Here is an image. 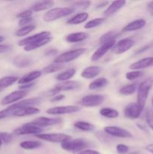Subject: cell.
<instances>
[{
	"label": "cell",
	"instance_id": "14",
	"mask_svg": "<svg viewBox=\"0 0 153 154\" xmlns=\"http://www.w3.org/2000/svg\"><path fill=\"white\" fill-rule=\"evenodd\" d=\"M51 36V32L49 31H44L40 32L34 34L33 35L28 36V37L22 39V40L18 42V45L20 47H25L26 45H29V44L34 43V42H37V41L40 40V39L44 38H47Z\"/></svg>",
	"mask_w": 153,
	"mask_h": 154
},
{
	"label": "cell",
	"instance_id": "12",
	"mask_svg": "<svg viewBox=\"0 0 153 154\" xmlns=\"http://www.w3.org/2000/svg\"><path fill=\"white\" fill-rule=\"evenodd\" d=\"M27 94H28V92L26 90H16V91L12 92L2 99L1 105H7L10 104L13 105L22 100L25 96H26Z\"/></svg>",
	"mask_w": 153,
	"mask_h": 154
},
{
	"label": "cell",
	"instance_id": "10",
	"mask_svg": "<svg viewBox=\"0 0 153 154\" xmlns=\"http://www.w3.org/2000/svg\"><path fill=\"white\" fill-rule=\"evenodd\" d=\"M80 108L76 105H65V106H57L46 110V114L50 115H63V114H74L79 112Z\"/></svg>",
	"mask_w": 153,
	"mask_h": 154
},
{
	"label": "cell",
	"instance_id": "22",
	"mask_svg": "<svg viewBox=\"0 0 153 154\" xmlns=\"http://www.w3.org/2000/svg\"><path fill=\"white\" fill-rule=\"evenodd\" d=\"M88 33L85 32H73L68 35L65 37V41L68 43H78V42H83L88 38Z\"/></svg>",
	"mask_w": 153,
	"mask_h": 154
},
{
	"label": "cell",
	"instance_id": "32",
	"mask_svg": "<svg viewBox=\"0 0 153 154\" xmlns=\"http://www.w3.org/2000/svg\"><path fill=\"white\" fill-rule=\"evenodd\" d=\"M100 114L103 117L110 119H115L119 116V113L117 110L112 108H103L100 110Z\"/></svg>",
	"mask_w": 153,
	"mask_h": 154
},
{
	"label": "cell",
	"instance_id": "36",
	"mask_svg": "<svg viewBox=\"0 0 153 154\" xmlns=\"http://www.w3.org/2000/svg\"><path fill=\"white\" fill-rule=\"evenodd\" d=\"M34 29H35V26L33 25V24L21 27L20 29L16 30V32H15V35L16 37H22V36L27 35L30 32H32Z\"/></svg>",
	"mask_w": 153,
	"mask_h": 154
},
{
	"label": "cell",
	"instance_id": "6",
	"mask_svg": "<svg viewBox=\"0 0 153 154\" xmlns=\"http://www.w3.org/2000/svg\"><path fill=\"white\" fill-rule=\"evenodd\" d=\"M36 138L51 143H62L71 139V137L64 133H41L34 135Z\"/></svg>",
	"mask_w": 153,
	"mask_h": 154
},
{
	"label": "cell",
	"instance_id": "45",
	"mask_svg": "<svg viewBox=\"0 0 153 154\" xmlns=\"http://www.w3.org/2000/svg\"><path fill=\"white\" fill-rule=\"evenodd\" d=\"M33 20L32 17H28V18H24V19H20L18 22V25L20 26H25L29 25L30 23Z\"/></svg>",
	"mask_w": 153,
	"mask_h": 154
},
{
	"label": "cell",
	"instance_id": "39",
	"mask_svg": "<svg viewBox=\"0 0 153 154\" xmlns=\"http://www.w3.org/2000/svg\"><path fill=\"white\" fill-rule=\"evenodd\" d=\"M62 64H58V63H52V64L49 65V66H46L44 69H43V72L45 74H52L54 72H56L60 71L61 69H63Z\"/></svg>",
	"mask_w": 153,
	"mask_h": 154
},
{
	"label": "cell",
	"instance_id": "46",
	"mask_svg": "<svg viewBox=\"0 0 153 154\" xmlns=\"http://www.w3.org/2000/svg\"><path fill=\"white\" fill-rule=\"evenodd\" d=\"M65 98V96L63 94H57L56 96H54L51 99V102H58V101H61L62 99H64Z\"/></svg>",
	"mask_w": 153,
	"mask_h": 154
},
{
	"label": "cell",
	"instance_id": "17",
	"mask_svg": "<svg viewBox=\"0 0 153 154\" xmlns=\"http://www.w3.org/2000/svg\"><path fill=\"white\" fill-rule=\"evenodd\" d=\"M153 66V57H146V58L141 59L135 63H132L129 66V69L132 71H141L142 69H146Z\"/></svg>",
	"mask_w": 153,
	"mask_h": 154
},
{
	"label": "cell",
	"instance_id": "58",
	"mask_svg": "<svg viewBox=\"0 0 153 154\" xmlns=\"http://www.w3.org/2000/svg\"><path fill=\"white\" fill-rule=\"evenodd\" d=\"M151 14L152 15V16H153V11H152V12H151Z\"/></svg>",
	"mask_w": 153,
	"mask_h": 154
},
{
	"label": "cell",
	"instance_id": "53",
	"mask_svg": "<svg viewBox=\"0 0 153 154\" xmlns=\"http://www.w3.org/2000/svg\"><path fill=\"white\" fill-rule=\"evenodd\" d=\"M146 150L147 151L149 152V153L153 154V144H148V145L146 147Z\"/></svg>",
	"mask_w": 153,
	"mask_h": 154
},
{
	"label": "cell",
	"instance_id": "34",
	"mask_svg": "<svg viewBox=\"0 0 153 154\" xmlns=\"http://www.w3.org/2000/svg\"><path fill=\"white\" fill-rule=\"evenodd\" d=\"M74 126L79 130L83 132H92L94 129V126L92 123L85 121H76L75 122Z\"/></svg>",
	"mask_w": 153,
	"mask_h": 154
},
{
	"label": "cell",
	"instance_id": "49",
	"mask_svg": "<svg viewBox=\"0 0 153 154\" xmlns=\"http://www.w3.org/2000/svg\"><path fill=\"white\" fill-rule=\"evenodd\" d=\"M34 85V83H31V84H21L19 86V89H20V90H28V89L31 88Z\"/></svg>",
	"mask_w": 153,
	"mask_h": 154
},
{
	"label": "cell",
	"instance_id": "35",
	"mask_svg": "<svg viewBox=\"0 0 153 154\" xmlns=\"http://www.w3.org/2000/svg\"><path fill=\"white\" fill-rule=\"evenodd\" d=\"M118 35V32L111 30V31H109L107 32L104 33V35H102L101 37L100 38V42L102 45L110 42H113V41H115V39L116 38Z\"/></svg>",
	"mask_w": 153,
	"mask_h": 154
},
{
	"label": "cell",
	"instance_id": "9",
	"mask_svg": "<svg viewBox=\"0 0 153 154\" xmlns=\"http://www.w3.org/2000/svg\"><path fill=\"white\" fill-rule=\"evenodd\" d=\"M104 96L100 94L87 95L80 100L79 103L83 107H97L104 101Z\"/></svg>",
	"mask_w": 153,
	"mask_h": 154
},
{
	"label": "cell",
	"instance_id": "21",
	"mask_svg": "<svg viewBox=\"0 0 153 154\" xmlns=\"http://www.w3.org/2000/svg\"><path fill=\"white\" fill-rule=\"evenodd\" d=\"M101 69L99 66H92L85 68L81 72V77L85 79H92L100 75Z\"/></svg>",
	"mask_w": 153,
	"mask_h": 154
},
{
	"label": "cell",
	"instance_id": "13",
	"mask_svg": "<svg viewBox=\"0 0 153 154\" xmlns=\"http://www.w3.org/2000/svg\"><path fill=\"white\" fill-rule=\"evenodd\" d=\"M116 44L115 41L113 42H110L107 43L103 44L101 46L99 47L94 53H93L92 56L91 57V60L92 62H96L98 61L99 60L102 58L110 50H111L112 48V47L114 46V45Z\"/></svg>",
	"mask_w": 153,
	"mask_h": 154
},
{
	"label": "cell",
	"instance_id": "51",
	"mask_svg": "<svg viewBox=\"0 0 153 154\" xmlns=\"http://www.w3.org/2000/svg\"><path fill=\"white\" fill-rule=\"evenodd\" d=\"M58 54V51L56 49H50L48 51H46L45 53V55L46 56H52V55H55V54Z\"/></svg>",
	"mask_w": 153,
	"mask_h": 154
},
{
	"label": "cell",
	"instance_id": "7",
	"mask_svg": "<svg viewBox=\"0 0 153 154\" xmlns=\"http://www.w3.org/2000/svg\"><path fill=\"white\" fill-rule=\"evenodd\" d=\"M42 132H43V129L41 128L34 126L31 122H29V123H25L20 127L15 129L13 131V134L16 135H38V134H41Z\"/></svg>",
	"mask_w": 153,
	"mask_h": 154
},
{
	"label": "cell",
	"instance_id": "54",
	"mask_svg": "<svg viewBox=\"0 0 153 154\" xmlns=\"http://www.w3.org/2000/svg\"><path fill=\"white\" fill-rule=\"evenodd\" d=\"M136 126H137V127L139 128V129H140L142 131H144V132H147L146 127L144 125L140 124V123H137V124H136Z\"/></svg>",
	"mask_w": 153,
	"mask_h": 154
},
{
	"label": "cell",
	"instance_id": "47",
	"mask_svg": "<svg viewBox=\"0 0 153 154\" xmlns=\"http://www.w3.org/2000/svg\"><path fill=\"white\" fill-rule=\"evenodd\" d=\"M76 154H100L98 151L94 150H92V149H86V150H82V151L80 152V153Z\"/></svg>",
	"mask_w": 153,
	"mask_h": 154
},
{
	"label": "cell",
	"instance_id": "43",
	"mask_svg": "<svg viewBox=\"0 0 153 154\" xmlns=\"http://www.w3.org/2000/svg\"><path fill=\"white\" fill-rule=\"evenodd\" d=\"M32 14H33L32 11H31L30 9H28V10L22 11L20 12L19 14H16V17L19 18L20 20L24 19V18L32 17Z\"/></svg>",
	"mask_w": 153,
	"mask_h": 154
},
{
	"label": "cell",
	"instance_id": "50",
	"mask_svg": "<svg viewBox=\"0 0 153 154\" xmlns=\"http://www.w3.org/2000/svg\"><path fill=\"white\" fill-rule=\"evenodd\" d=\"M10 114H9L8 111H6V108L5 109L2 110V111H0V120H2V119H4V118H6V117H9Z\"/></svg>",
	"mask_w": 153,
	"mask_h": 154
},
{
	"label": "cell",
	"instance_id": "59",
	"mask_svg": "<svg viewBox=\"0 0 153 154\" xmlns=\"http://www.w3.org/2000/svg\"><path fill=\"white\" fill-rule=\"evenodd\" d=\"M0 147H1V145H0Z\"/></svg>",
	"mask_w": 153,
	"mask_h": 154
},
{
	"label": "cell",
	"instance_id": "8",
	"mask_svg": "<svg viewBox=\"0 0 153 154\" xmlns=\"http://www.w3.org/2000/svg\"><path fill=\"white\" fill-rule=\"evenodd\" d=\"M134 45V40L130 38H124L118 41V42H116L114 46L111 49V51L115 54H122L129 51L130 48H133Z\"/></svg>",
	"mask_w": 153,
	"mask_h": 154
},
{
	"label": "cell",
	"instance_id": "41",
	"mask_svg": "<svg viewBox=\"0 0 153 154\" xmlns=\"http://www.w3.org/2000/svg\"><path fill=\"white\" fill-rule=\"evenodd\" d=\"M13 140L12 135L8 132H0V145L8 144L10 143Z\"/></svg>",
	"mask_w": 153,
	"mask_h": 154
},
{
	"label": "cell",
	"instance_id": "30",
	"mask_svg": "<svg viewBox=\"0 0 153 154\" xmlns=\"http://www.w3.org/2000/svg\"><path fill=\"white\" fill-rule=\"evenodd\" d=\"M18 81L17 77L4 76L0 78V90L10 87Z\"/></svg>",
	"mask_w": 153,
	"mask_h": 154
},
{
	"label": "cell",
	"instance_id": "1",
	"mask_svg": "<svg viewBox=\"0 0 153 154\" xmlns=\"http://www.w3.org/2000/svg\"><path fill=\"white\" fill-rule=\"evenodd\" d=\"M153 87V77H149L144 80L137 88V102L140 108L143 111L145 108L146 102L148 99L150 90Z\"/></svg>",
	"mask_w": 153,
	"mask_h": 154
},
{
	"label": "cell",
	"instance_id": "40",
	"mask_svg": "<svg viewBox=\"0 0 153 154\" xmlns=\"http://www.w3.org/2000/svg\"><path fill=\"white\" fill-rule=\"evenodd\" d=\"M142 75H143V72L142 71H130L125 74V78L128 81H134Z\"/></svg>",
	"mask_w": 153,
	"mask_h": 154
},
{
	"label": "cell",
	"instance_id": "29",
	"mask_svg": "<svg viewBox=\"0 0 153 154\" xmlns=\"http://www.w3.org/2000/svg\"><path fill=\"white\" fill-rule=\"evenodd\" d=\"M75 73H76V70L75 69H68L65 70L64 72H62V73L58 74L56 76V79L57 81H60V82H64V81H70V78H73L74 76Z\"/></svg>",
	"mask_w": 153,
	"mask_h": 154
},
{
	"label": "cell",
	"instance_id": "38",
	"mask_svg": "<svg viewBox=\"0 0 153 154\" xmlns=\"http://www.w3.org/2000/svg\"><path fill=\"white\" fill-rule=\"evenodd\" d=\"M105 21V18L104 17H98L95 18V19H93L89 20L88 22H87L86 23L84 26V28L86 29H90L96 28V27L99 26L101 24L104 23V22Z\"/></svg>",
	"mask_w": 153,
	"mask_h": 154
},
{
	"label": "cell",
	"instance_id": "31",
	"mask_svg": "<svg viewBox=\"0 0 153 154\" xmlns=\"http://www.w3.org/2000/svg\"><path fill=\"white\" fill-rule=\"evenodd\" d=\"M137 88L138 85L136 83L128 84V85L123 86L119 89V93L123 96H130L136 93L137 91Z\"/></svg>",
	"mask_w": 153,
	"mask_h": 154
},
{
	"label": "cell",
	"instance_id": "11",
	"mask_svg": "<svg viewBox=\"0 0 153 154\" xmlns=\"http://www.w3.org/2000/svg\"><path fill=\"white\" fill-rule=\"evenodd\" d=\"M104 132L105 134L110 136L120 138H132V134L128 130L118 126H106L104 128Z\"/></svg>",
	"mask_w": 153,
	"mask_h": 154
},
{
	"label": "cell",
	"instance_id": "15",
	"mask_svg": "<svg viewBox=\"0 0 153 154\" xmlns=\"http://www.w3.org/2000/svg\"><path fill=\"white\" fill-rule=\"evenodd\" d=\"M142 111V110L140 108L136 102H131L125 107L124 113L125 117L134 120V119H137L140 116Z\"/></svg>",
	"mask_w": 153,
	"mask_h": 154
},
{
	"label": "cell",
	"instance_id": "44",
	"mask_svg": "<svg viewBox=\"0 0 153 154\" xmlns=\"http://www.w3.org/2000/svg\"><path fill=\"white\" fill-rule=\"evenodd\" d=\"M116 149L117 153L118 154H126L129 151L128 146L123 144H119L118 145H116Z\"/></svg>",
	"mask_w": 153,
	"mask_h": 154
},
{
	"label": "cell",
	"instance_id": "52",
	"mask_svg": "<svg viewBox=\"0 0 153 154\" xmlns=\"http://www.w3.org/2000/svg\"><path fill=\"white\" fill-rule=\"evenodd\" d=\"M149 47H150L149 45H146V46L142 47V48H140V49L138 50L137 51H136V54H141L142 52H144L145 51H147V50L149 48Z\"/></svg>",
	"mask_w": 153,
	"mask_h": 154
},
{
	"label": "cell",
	"instance_id": "42",
	"mask_svg": "<svg viewBox=\"0 0 153 154\" xmlns=\"http://www.w3.org/2000/svg\"><path fill=\"white\" fill-rule=\"evenodd\" d=\"M146 120L148 126L153 130V110H147L146 113Z\"/></svg>",
	"mask_w": 153,
	"mask_h": 154
},
{
	"label": "cell",
	"instance_id": "16",
	"mask_svg": "<svg viewBox=\"0 0 153 154\" xmlns=\"http://www.w3.org/2000/svg\"><path fill=\"white\" fill-rule=\"evenodd\" d=\"M62 120L60 118H50L46 117H40L34 119L32 122H31L34 126H38L40 128L47 127V126H53V125L58 124L61 123Z\"/></svg>",
	"mask_w": 153,
	"mask_h": 154
},
{
	"label": "cell",
	"instance_id": "27",
	"mask_svg": "<svg viewBox=\"0 0 153 154\" xmlns=\"http://www.w3.org/2000/svg\"><path fill=\"white\" fill-rule=\"evenodd\" d=\"M53 5L54 2L52 1L38 2L33 5L30 8V10L32 11L33 12L42 11L48 10V9L51 8L53 6Z\"/></svg>",
	"mask_w": 153,
	"mask_h": 154
},
{
	"label": "cell",
	"instance_id": "33",
	"mask_svg": "<svg viewBox=\"0 0 153 154\" xmlns=\"http://www.w3.org/2000/svg\"><path fill=\"white\" fill-rule=\"evenodd\" d=\"M41 142L38 141H24L20 142V147L24 150H34L41 147Z\"/></svg>",
	"mask_w": 153,
	"mask_h": 154
},
{
	"label": "cell",
	"instance_id": "20",
	"mask_svg": "<svg viewBox=\"0 0 153 154\" xmlns=\"http://www.w3.org/2000/svg\"><path fill=\"white\" fill-rule=\"evenodd\" d=\"M146 24V21L144 19H137L132 22L129 23L124 27H123L122 32H134L143 28Z\"/></svg>",
	"mask_w": 153,
	"mask_h": 154
},
{
	"label": "cell",
	"instance_id": "24",
	"mask_svg": "<svg viewBox=\"0 0 153 154\" xmlns=\"http://www.w3.org/2000/svg\"><path fill=\"white\" fill-rule=\"evenodd\" d=\"M52 40V36H50V37L44 38L40 39V40L37 41V42H34V43L29 44V45H26V46L24 47V51L26 52H30V51H32L34 50L38 49V48H40V47H43L44 45H47L48 43L51 42Z\"/></svg>",
	"mask_w": 153,
	"mask_h": 154
},
{
	"label": "cell",
	"instance_id": "19",
	"mask_svg": "<svg viewBox=\"0 0 153 154\" xmlns=\"http://www.w3.org/2000/svg\"><path fill=\"white\" fill-rule=\"evenodd\" d=\"M125 4L126 1H124V0L112 2L106 8V10L104 11V15L105 17H108L112 16L114 14L116 13L118 11H119L120 9L122 8L125 5Z\"/></svg>",
	"mask_w": 153,
	"mask_h": 154
},
{
	"label": "cell",
	"instance_id": "18",
	"mask_svg": "<svg viewBox=\"0 0 153 154\" xmlns=\"http://www.w3.org/2000/svg\"><path fill=\"white\" fill-rule=\"evenodd\" d=\"M40 112V110L38 108H35L33 106H26L23 107V108H19V109L16 110L13 112L12 116L17 117H26V116H31L34 115V114H37L38 113Z\"/></svg>",
	"mask_w": 153,
	"mask_h": 154
},
{
	"label": "cell",
	"instance_id": "25",
	"mask_svg": "<svg viewBox=\"0 0 153 154\" xmlns=\"http://www.w3.org/2000/svg\"><path fill=\"white\" fill-rule=\"evenodd\" d=\"M88 17H89V14L87 12H80L68 20L66 21V23L68 25H78L86 21Z\"/></svg>",
	"mask_w": 153,
	"mask_h": 154
},
{
	"label": "cell",
	"instance_id": "57",
	"mask_svg": "<svg viewBox=\"0 0 153 154\" xmlns=\"http://www.w3.org/2000/svg\"><path fill=\"white\" fill-rule=\"evenodd\" d=\"M152 106H153V96H152Z\"/></svg>",
	"mask_w": 153,
	"mask_h": 154
},
{
	"label": "cell",
	"instance_id": "55",
	"mask_svg": "<svg viewBox=\"0 0 153 154\" xmlns=\"http://www.w3.org/2000/svg\"><path fill=\"white\" fill-rule=\"evenodd\" d=\"M147 8L149 11H151V12L153 11V1L150 2L147 5Z\"/></svg>",
	"mask_w": 153,
	"mask_h": 154
},
{
	"label": "cell",
	"instance_id": "3",
	"mask_svg": "<svg viewBox=\"0 0 153 154\" xmlns=\"http://www.w3.org/2000/svg\"><path fill=\"white\" fill-rule=\"evenodd\" d=\"M88 143L83 138H76V139H70L67 141L62 143L61 147L64 150L73 153H80L82 150H86L88 147Z\"/></svg>",
	"mask_w": 153,
	"mask_h": 154
},
{
	"label": "cell",
	"instance_id": "5",
	"mask_svg": "<svg viewBox=\"0 0 153 154\" xmlns=\"http://www.w3.org/2000/svg\"><path fill=\"white\" fill-rule=\"evenodd\" d=\"M80 87V84L76 81H68L64 82H60L53 87V88L50 90V93L52 95H57L60 92H68L76 90Z\"/></svg>",
	"mask_w": 153,
	"mask_h": 154
},
{
	"label": "cell",
	"instance_id": "26",
	"mask_svg": "<svg viewBox=\"0 0 153 154\" xmlns=\"http://www.w3.org/2000/svg\"><path fill=\"white\" fill-rule=\"evenodd\" d=\"M32 61L28 57L25 56H17L15 57L13 60V65L16 68L22 69V68H26L32 64Z\"/></svg>",
	"mask_w": 153,
	"mask_h": 154
},
{
	"label": "cell",
	"instance_id": "4",
	"mask_svg": "<svg viewBox=\"0 0 153 154\" xmlns=\"http://www.w3.org/2000/svg\"><path fill=\"white\" fill-rule=\"evenodd\" d=\"M86 50L85 48H77V49L71 50V51H66L62 53L60 55L57 56L54 59V63H58V64H64V63H70L73 60H76L84 54Z\"/></svg>",
	"mask_w": 153,
	"mask_h": 154
},
{
	"label": "cell",
	"instance_id": "2",
	"mask_svg": "<svg viewBox=\"0 0 153 154\" xmlns=\"http://www.w3.org/2000/svg\"><path fill=\"white\" fill-rule=\"evenodd\" d=\"M74 12V11L73 9L70 7L52 8L43 15V20L46 23L53 22L62 17L69 16Z\"/></svg>",
	"mask_w": 153,
	"mask_h": 154
},
{
	"label": "cell",
	"instance_id": "23",
	"mask_svg": "<svg viewBox=\"0 0 153 154\" xmlns=\"http://www.w3.org/2000/svg\"><path fill=\"white\" fill-rule=\"evenodd\" d=\"M42 72L39 70H34L32 72H30L29 73L26 74L22 78L18 80V84H31L33 81H35L36 79L41 76Z\"/></svg>",
	"mask_w": 153,
	"mask_h": 154
},
{
	"label": "cell",
	"instance_id": "28",
	"mask_svg": "<svg viewBox=\"0 0 153 154\" xmlns=\"http://www.w3.org/2000/svg\"><path fill=\"white\" fill-rule=\"evenodd\" d=\"M108 84H109V81L106 78H104V77L98 78L90 83L89 85H88V89L91 90H98V89H101L106 87Z\"/></svg>",
	"mask_w": 153,
	"mask_h": 154
},
{
	"label": "cell",
	"instance_id": "48",
	"mask_svg": "<svg viewBox=\"0 0 153 154\" xmlns=\"http://www.w3.org/2000/svg\"><path fill=\"white\" fill-rule=\"evenodd\" d=\"M10 50V46L8 45H0V54L8 52Z\"/></svg>",
	"mask_w": 153,
	"mask_h": 154
},
{
	"label": "cell",
	"instance_id": "56",
	"mask_svg": "<svg viewBox=\"0 0 153 154\" xmlns=\"http://www.w3.org/2000/svg\"><path fill=\"white\" fill-rule=\"evenodd\" d=\"M4 40V37L3 36H0V42H2Z\"/></svg>",
	"mask_w": 153,
	"mask_h": 154
},
{
	"label": "cell",
	"instance_id": "37",
	"mask_svg": "<svg viewBox=\"0 0 153 154\" xmlns=\"http://www.w3.org/2000/svg\"><path fill=\"white\" fill-rule=\"evenodd\" d=\"M91 2L90 1H80V2H75L73 4L71 5L70 8H71L74 10L75 11H82L86 10V9L88 8L89 6L91 5Z\"/></svg>",
	"mask_w": 153,
	"mask_h": 154
}]
</instances>
